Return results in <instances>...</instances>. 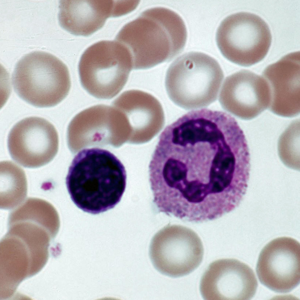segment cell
Here are the masks:
<instances>
[{
  "label": "cell",
  "mask_w": 300,
  "mask_h": 300,
  "mask_svg": "<svg viewBox=\"0 0 300 300\" xmlns=\"http://www.w3.org/2000/svg\"><path fill=\"white\" fill-rule=\"evenodd\" d=\"M219 99L225 110L241 119L250 120L269 107L270 91L264 77L243 69L226 77Z\"/></svg>",
  "instance_id": "12"
},
{
  "label": "cell",
  "mask_w": 300,
  "mask_h": 300,
  "mask_svg": "<svg viewBox=\"0 0 300 300\" xmlns=\"http://www.w3.org/2000/svg\"><path fill=\"white\" fill-rule=\"evenodd\" d=\"M216 39L222 55L231 62L248 67L262 60L271 45L269 28L259 16L247 12L230 15L221 22Z\"/></svg>",
  "instance_id": "7"
},
{
  "label": "cell",
  "mask_w": 300,
  "mask_h": 300,
  "mask_svg": "<svg viewBox=\"0 0 300 300\" xmlns=\"http://www.w3.org/2000/svg\"><path fill=\"white\" fill-rule=\"evenodd\" d=\"M299 52L290 53L271 64L263 73L269 85L272 112L285 117L300 113Z\"/></svg>",
  "instance_id": "13"
},
{
  "label": "cell",
  "mask_w": 300,
  "mask_h": 300,
  "mask_svg": "<svg viewBox=\"0 0 300 300\" xmlns=\"http://www.w3.org/2000/svg\"><path fill=\"white\" fill-rule=\"evenodd\" d=\"M204 254L202 241L193 230L180 225L168 226L153 238L149 255L155 268L172 277L187 275L202 262Z\"/></svg>",
  "instance_id": "8"
},
{
  "label": "cell",
  "mask_w": 300,
  "mask_h": 300,
  "mask_svg": "<svg viewBox=\"0 0 300 300\" xmlns=\"http://www.w3.org/2000/svg\"><path fill=\"white\" fill-rule=\"evenodd\" d=\"M260 282L276 292H290L300 283V245L292 238L275 239L262 248L257 264Z\"/></svg>",
  "instance_id": "10"
},
{
  "label": "cell",
  "mask_w": 300,
  "mask_h": 300,
  "mask_svg": "<svg viewBox=\"0 0 300 300\" xmlns=\"http://www.w3.org/2000/svg\"><path fill=\"white\" fill-rule=\"evenodd\" d=\"M224 77L215 59L202 52H190L169 66L165 86L175 104L186 110L194 109L208 106L216 100Z\"/></svg>",
  "instance_id": "4"
},
{
  "label": "cell",
  "mask_w": 300,
  "mask_h": 300,
  "mask_svg": "<svg viewBox=\"0 0 300 300\" xmlns=\"http://www.w3.org/2000/svg\"><path fill=\"white\" fill-rule=\"evenodd\" d=\"M187 33L177 14L163 7L145 10L125 25L116 40L125 45L131 54L133 69L152 68L168 61L183 49Z\"/></svg>",
  "instance_id": "3"
},
{
  "label": "cell",
  "mask_w": 300,
  "mask_h": 300,
  "mask_svg": "<svg viewBox=\"0 0 300 300\" xmlns=\"http://www.w3.org/2000/svg\"><path fill=\"white\" fill-rule=\"evenodd\" d=\"M114 4L111 0H61L60 24L72 34L89 36L100 29L108 18L114 17Z\"/></svg>",
  "instance_id": "14"
},
{
  "label": "cell",
  "mask_w": 300,
  "mask_h": 300,
  "mask_svg": "<svg viewBox=\"0 0 300 300\" xmlns=\"http://www.w3.org/2000/svg\"><path fill=\"white\" fill-rule=\"evenodd\" d=\"M133 69L128 48L116 40H103L84 52L78 66L81 85L90 95L99 99L115 96L126 84Z\"/></svg>",
  "instance_id": "6"
},
{
  "label": "cell",
  "mask_w": 300,
  "mask_h": 300,
  "mask_svg": "<svg viewBox=\"0 0 300 300\" xmlns=\"http://www.w3.org/2000/svg\"><path fill=\"white\" fill-rule=\"evenodd\" d=\"M258 286L255 274L246 264L234 258L218 259L209 266L200 290L206 300L251 299Z\"/></svg>",
  "instance_id": "11"
},
{
  "label": "cell",
  "mask_w": 300,
  "mask_h": 300,
  "mask_svg": "<svg viewBox=\"0 0 300 300\" xmlns=\"http://www.w3.org/2000/svg\"><path fill=\"white\" fill-rule=\"evenodd\" d=\"M157 164L164 190L172 200L204 210L224 204L242 191L249 156L239 130L219 118L197 115L166 128Z\"/></svg>",
  "instance_id": "1"
},
{
  "label": "cell",
  "mask_w": 300,
  "mask_h": 300,
  "mask_svg": "<svg viewBox=\"0 0 300 300\" xmlns=\"http://www.w3.org/2000/svg\"><path fill=\"white\" fill-rule=\"evenodd\" d=\"M127 175L120 161L107 150L85 149L73 159L66 178L71 199L83 211L96 214L114 208L125 192Z\"/></svg>",
  "instance_id": "2"
},
{
  "label": "cell",
  "mask_w": 300,
  "mask_h": 300,
  "mask_svg": "<svg viewBox=\"0 0 300 300\" xmlns=\"http://www.w3.org/2000/svg\"><path fill=\"white\" fill-rule=\"evenodd\" d=\"M12 82L21 99L39 108L56 106L67 96L71 87L67 66L54 55L39 51L27 54L18 61Z\"/></svg>",
  "instance_id": "5"
},
{
  "label": "cell",
  "mask_w": 300,
  "mask_h": 300,
  "mask_svg": "<svg viewBox=\"0 0 300 300\" xmlns=\"http://www.w3.org/2000/svg\"><path fill=\"white\" fill-rule=\"evenodd\" d=\"M10 155L16 163L28 168H37L50 162L57 154L58 137L50 122L39 117H30L16 123L8 138Z\"/></svg>",
  "instance_id": "9"
}]
</instances>
